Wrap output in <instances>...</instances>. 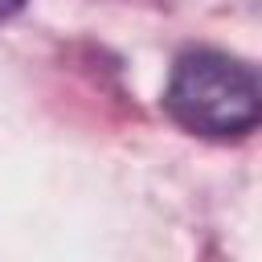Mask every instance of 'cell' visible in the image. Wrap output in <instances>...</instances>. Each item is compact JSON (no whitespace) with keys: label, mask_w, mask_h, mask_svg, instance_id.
<instances>
[{"label":"cell","mask_w":262,"mask_h":262,"mask_svg":"<svg viewBox=\"0 0 262 262\" xmlns=\"http://www.w3.org/2000/svg\"><path fill=\"white\" fill-rule=\"evenodd\" d=\"M164 111L192 135L237 139L258 127L262 86L250 61L221 49H188L168 74Z\"/></svg>","instance_id":"1"},{"label":"cell","mask_w":262,"mask_h":262,"mask_svg":"<svg viewBox=\"0 0 262 262\" xmlns=\"http://www.w3.org/2000/svg\"><path fill=\"white\" fill-rule=\"evenodd\" d=\"M25 8V0H0V20H8V16H16Z\"/></svg>","instance_id":"2"}]
</instances>
